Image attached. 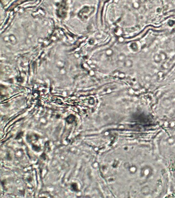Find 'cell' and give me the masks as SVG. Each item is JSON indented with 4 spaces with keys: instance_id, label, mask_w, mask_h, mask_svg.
Returning a JSON list of instances; mask_svg holds the SVG:
<instances>
[{
    "instance_id": "1",
    "label": "cell",
    "mask_w": 175,
    "mask_h": 198,
    "mask_svg": "<svg viewBox=\"0 0 175 198\" xmlns=\"http://www.w3.org/2000/svg\"><path fill=\"white\" fill-rule=\"evenodd\" d=\"M7 38H8L7 40L9 41L8 42L11 43L12 44H16V43L17 42V38H15V35H10L7 37Z\"/></svg>"
}]
</instances>
